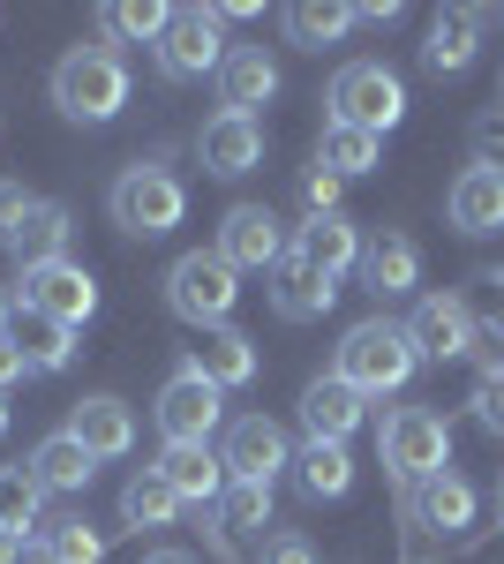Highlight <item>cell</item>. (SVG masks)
Wrapping results in <instances>:
<instances>
[{
    "mask_svg": "<svg viewBox=\"0 0 504 564\" xmlns=\"http://www.w3.org/2000/svg\"><path fill=\"white\" fill-rule=\"evenodd\" d=\"M415 369H421V354L415 339H407V324L399 316H362L346 339L332 347V377L339 384H354L362 399H392V391H407L415 384Z\"/></svg>",
    "mask_w": 504,
    "mask_h": 564,
    "instance_id": "6da1fadb",
    "label": "cell"
},
{
    "mask_svg": "<svg viewBox=\"0 0 504 564\" xmlns=\"http://www.w3.org/2000/svg\"><path fill=\"white\" fill-rule=\"evenodd\" d=\"M128 90V61L114 45H68L61 61H53V106H61V121H84V129H106V121H121Z\"/></svg>",
    "mask_w": 504,
    "mask_h": 564,
    "instance_id": "7a4b0ae2",
    "label": "cell"
},
{
    "mask_svg": "<svg viewBox=\"0 0 504 564\" xmlns=\"http://www.w3.org/2000/svg\"><path fill=\"white\" fill-rule=\"evenodd\" d=\"M106 212H114V226H121L128 241H167L173 226L189 218V181L173 174L167 159H136V166L114 174Z\"/></svg>",
    "mask_w": 504,
    "mask_h": 564,
    "instance_id": "3957f363",
    "label": "cell"
},
{
    "mask_svg": "<svg viewBox=\"0 0 504 564\" xmlns=\"http://www.w3.org/2000/svg\"><path fill=\"white\" fill-rule=\"evenodd\" d=\"M377 452H384V475L399 481V497H415L421 481L452 475V422L437 406H392L377 430Z\"/></svg>",
    "mask_w": 504,
    "mask_h": 564,
    "instance_id": "277c9868",
    "label": "cell"
},
{
    "mask_svg": "<svg viewBox=\"0 0 504 564\" xmlns=\"http://www.w3.org/2000/svg\"><path fill=\"white\" fill-rule=\"evenodd\" d=\"M234 302H242V271L218 257V249H189V257L167 263V308L196 332H218L234 324Z\"/></svg>",
    "mask_w": 504,
    "mask_h": 564,
    "instance_id": "5b68a950",
    "label": "cell"
},
{
    "mask_svg": "<svg viewBox=\"0 0 504 564\" xmlns=\"http://www.w3.org/2000/svg\"><path fill=\"white\" fill-rule=\"evenodd\" d=\"M324 106H332L339 129H362V135H392L407 121V84L384 68V61H346L324 90Z\"/></svg>",
    "mask_w": 504,
    "mask_h": 564,
    "instance_id": "8992f818",
    "label": "cell"
},
{
    "mask_svg": "<svg viewBox=\"0 0 504 564\" xmlns=\"http://www.w3.org/2000/svg\"><path fill=\"white\" fill-rule=\"evenodd\" d=\"M151 414H159V436L167 444H211V436L226 430V391L211 384L196 361H181L167 384H159V406Z\"/></svg>",
    "mask_w": 504,
    "mask_h": 564,
    "instance_id": "52a82bcc",
    "label": "cell"
},
{
    "mask_svg": "<svg viewBox=\"0 0 504 564\" xmlns=\"http://www.w3.org/2000/svg\"><path fill=\"white\" fill-rule=\"evenodd\" d=\"M226 53H234V45L218 39V15H211V8H173L167 39L151 45V61H159L167 84H204V76L226 68Z\"/></svg>",
    "mask_w": 504,
    "mask_h": 564,
    "instance_id": "ba28073f",
    "label": "cell"
},
{
    "mask_svg": "<svg viewBox=\"0 0 504 564\" xmlns=\"http://www.w3.org/2000/svg\"><path fill=\"white\" fill-rule=\"evenodd\" d=\"M15 302L39 308V316H53V324H68V332H84L90 316H98V279H90L76 257H61V263H39V271H23Z\"/></svg>",
    "mask_w": 504,
    "mask_h": 564,
    "instance_id": "9c48e42d",
    "label": "cell"
},
{
    "mask_svg": "<svg viewBox=\"0 0 504 564\" xmlns=\"http://www.w3.org/2000/svg\"><path fill=\"white\" fill-rule=\"evenodd\" d=\"M218 459H226V481H279L294 467V444L271 414H234L218 436Z\"/></svg>",
    "mask_w": 504,
    "mask_h": 564,
    "instance_id": "30bf717a",
    "label": "cell"
},
{
    "mask_svg": "<svg viewBox=\"0 0 504 564\" xmlns=\"http://www.w3.org/2000/svg\"><path fill=\"white\" fill-rule=\"evenodd\" d=\"M211 249L234 263V271H279L287 249H294V234L279 226V212H264V204H234V212L218 218V241Z\"/></svg>",
    "mask_w": 504,
    "mask_h": 564,
    "instance_id": "8fae6325",
    "label": "cell"
},
{
    "mask_svg": "<svg viewBox=\"0 0 504 564\" xmlns=\"http://www.w3.org/2000/svg\"><path fill=\"white\" fill-rule=\"evenodd\" d=\"M354 279H362V294H377L384 302H407L421 286V241L415 234H399V226H377V234H362V263H354Z\"/></svg>",
    "mask_w": 504,
    "mask_h": 564,
    "instance_id": "7c38bea8",
    "label": "cell"
},
{
    "mask_svg": "<svg viewBox=\"0 0 504 564\" xmlns=\"http://www.w3.org/2000/svg\"><path fill=\"white\" fill-rule=\"evenodd\" d=\"M407 339H415L421 361H467V354L482 347L467 294H421L415 316H407Z\"/></svg>",
    "mask_w": 504,
    "mask_h": 564,
    "instance_id": "4fadbf2b",
    "label": "cell"
},
{
    "mask_svg": "<svg viewBox=\"0 0 504 564\" xmlns=\"http://www.w3.org/2000/svg\"><path fill=\"white\" fill-rule=\"evenodd\" d=\"M196 159H204L211 181H242L264 166V121H249V113H211L204 129H196Z\"/></svg>",
    "mask_w": 504,
    "mask_h": 564,
    "instance_id": "5bb4252c",
    "label": "cell"
},
{
    "mask_svg": "<svg viewBox=\"0 0 504 564\" xmlns=\"http://www.w3.org/2000/svg\"><path fill=\"white\" fill-rule=\"evenodd\" d=\"M444 218H452V234H467V241L504 234V166H460L452 188H444Z\"/></svg>",
    "mask_w": 504,
    "mask_h": 564,
    "instance_id": "9a60e30c",
    "label": "cell"
},
{
    "mask_svg": "<svg viewBox=\"0 0 504 564\" xmlns=\"http://www.w3.org/2000/svg\"><path fill=\"white\" fill-rule=\"evenodd\" d=\"M68 436L84 444L90 459H128L136 452V406L114 399V391H90V399L68 406Z\"/></svg>",
    "mask_w": 504,
    "mask_h": 564,
    "instance_id": "2e32d148",
    "label": "cell"
},
{
    "mask_svg": "<svg viewBox=\"0 0 504 564\" xmlns=\"http://www.w3.org/2000/svg\"><path fill=\"white\" fill-rule=\"evenodd\" d=\"M362 422H369V399H362L354 384L317 377V384L301 391V430H309V444H346Z\"/></svg>",
    "mask_w": 504,
    "mask_h": 564,
    "instance_id": "e0dca14e",
    "label": "cell"
},
{
    "mask_svg": "<svg viewBox=\"0 0 504 564\" xmlns=\"http://www.w3.org/2000/svg\"><path fill=\"white\" fill-rule=\"evenodd\" d=\"M332 302H339V279L287 249V263L271 271V308H279L287 324H317V316H332Z\"/></svg>",
    "mask_w": 504,
    "mask_h": 564,
    "instance_id": "ac0fdd59",
    "label": "cell"
},
{
    "mask_svg": "<svg viewBox=\"0 0 504 564\" xmlns=\"http://www.w3.org/2000/svg\"><path fill=\"white\" fill-rule=\"evenodd\" d=\"M399 512H407V527H421V534H467V527H474V481L437 475V481H421L415 497H399Z\"/></svg>",
    "mask_w": 504,
    "mask_h": 564,
    "instance_id": "d6986e66",
    "label": "cell"
},
{
    "mask_svg": "<svg viewBox=\"0 0 504 564\" xmlns=\"http://www.w3.org/2000/svg\"><path fill=\"white\" fill-rule=\"evenodd\" d=\"M474 53H482V8H444L429 23V39H421V68L444 84V76H467L474 68Z\"/></svg>",
    "mask_w": 504,
    "mask_h": 564,
    "instance_id": "ffe728a7",
    "label": "cell"
},
{
    "mask_svg": "<svg viewBox=\"0 0 504 564\" xmlns=\"http://www.w3.org/2000/svg\"><path fill=\"white\" fill-rule=\"evenodd\" d=\"M189 361L204 369L218 391H249L256 377H264V354H256L249 332H234V324H218V332H204L196 347H189Z\"/></svg>",
    "mask_w": 504,
    "mask_h": 564,
    "instance_id": "44dd1931",
    "label": "cell"
},
{
    "mask_svg": "<svg viewBox=\"0 0 504 564\" xmlns=\"http://www.w3.org/2000/svg\"><path fill=\"white\" fill-rule=\"evenodd\" d=\"M271 98H279V61L264 45H234L226 68H218V106L256 121V106H271Z\"/></svg>",
    "mask_w": 504,
    "mask_h": 564,
    "instance_id": "7402d4cb",
    "label": "cell"
},
{
    "mask_svg": "<svg viewBox=\"0 0 504 564\" xmlns=\"http://www.w3.org/2000/svg\"><path fill=\"white\" fill-rule=\"evenodd\" d=\"M23 467H31V481H39L45 497H84V489H90V475H98V459H90V452H84V444H76L68 430L39 436Z\"/></svg>",
    "mask_w": 504,
    "mask_h": 564,
    "instance_id": "603a6c76",
    "label": "cell"
},
{
    "mask_svg": "<svg viewBox=\"0 0 504 564\" xmlns=\"http://www.w3.org/2000/svg\"><path fill=\"white\" fill-rule=\"evenodd\" d=\"M159 475H167L173 497L196 505V512H211V505L226 497V459H218L211 444H167V452H159Z\"/></svg>",
    "mask_w": 504,
    "mask_h": 564,
    "instance_id": "cb8c5ba5",
    "label": "cell"
},
{
    "mask_svg": "<svg viewBox=\"0 0 504 564\" xmlns=\"http://www.w3.org/2000/svg\"><path fill=\"white\" fill-rule=\"evenodd\" d=\"M8 347L23 354V369H31V377H61V369L76 361V332H68V324H53V316H39V308H23V302H15Z\"/></svg>",
    "mask_w": 504,
    "mask_h": 564,
    "instance_id": "d4e9b609",
    "label": "cell"
},
{
    "mask_svg": "<svg viewBox=\"0 0 504 564\" xmlns=\"http://www.w3.org/2000/svg\"><path fill=\"white\" fill-rule=\"evenodd\" d=\"M294 257H309L317 271H332V279H346V271L362 263V226H354L346 212L301 218V226H294Z\"/></svg>",
    "mask_w": 504,
    "mask_h": 564,
    "instance_id": "484cf974",
    "label": "cell"
},
{
    "mask_svg": "<svg viewBox=\"0 0 504 564\" xmlns=\"http://www.w3.org/2000/svg\"><path fill=\"white\" fill-rule=\"evenodd\" d=\"M68 234H76V218H68V204H53V196H39V204H31V218L15 226L8 257L23 263V271H39V263H61V257H68Z\"/></svg>",
    "mask_w": 504,
    "mask_h": 564,
    "instance_id": "4316f807",
    "label": "cell"
},
{
    "mask_svg": "<svg viewBox=\"0 0 504 564\" xmlns=\"http://www.w3.org/2000/svg\"><path fill=\"white\" fill-rule=\"evenodd\" d=\"M294 481L309 505H339L346 489H354V459H346V444H301L294 452Z\"/></svg>",
    "mask_w": 504,
    "mask_h": 564,
    "instance_id": "83f0119b",
    "label": "cell"
},
{
    "mask_svg": "<svg viewBox=\"0 0 504 564\" xmlns=\"http://www.w3.org/2000/svg\"><path fill=\"white\" fill-rule=\"evenodd\" d=\"M181 512H189V505L173 497V481L159 475V467H136V475L121 481V520L136 527V534H143V527H173Z\"/></svg>",
    "mask_w": 504,
    "mask_h": 564,
    "instance_id": "f1b7e54d",
    "label": "cell"
},
{
    "mask_svg": "<svg viewBox=\"0 0 504 564\" xmlns=\"http://www.w3.org/2000/svg\"><path fill=\"white\" fill-rule=\"evenodd\" d=\"M317 166H332L339 181L377 174V166H384V135H362V129H339V121H324V135H317Z\"/></svg>",
    "mask_w": 504,
    "mask_h": 564,
    "instance_id": "f546056e",
    "label": "cell"
},
{
    "mask_svg": "<svg viewBox=\"0 0 504 564\" xmlns=\"http://www.w3.org/2000/svg\"><path fill=\"white\" fill-rule=\"evenodd\" d=\"M467 308H474V332H482L474 361L490 369V361H504V263L474 271V294H467Z\"/></svg>",
    "mask_w": 504,
    "mask_h": 564,
    "instance_id": "4dcf8cb0",
    "label": "cell"
},
{
    "mask_svg": "<svg viewBox=\"0 0 504 564\" xmlns=\"http://www.w3.org/2000/svg\"><path fill=\"white\" fill-rule=\"evenodd\" d=\"M354 31V8H339V0H294L287 8V39L301 45V53H324V45H339Z\"/></svg>",
    "mask_w": 504,
    "mask_h": 564,
    "instance_id": "1f68e13d",
    "label": "cell"
},
{
    "mask_svg": "<svg viewBox=\"0 0 504 564\" xmlns=\"http://www.w3.org/2000/svg\"><path fill=\"white\" fill-rule=\"evenodd\" d=\"M167 23H173V8H159V0H106L98 8V31L121 45H159Z\"/></svg>",
    "mask_w": 504,
    "mask_h": 564,
    "instance_id": "d6a6232c",
    "label": "cell"
},
{
    "mask_svg": "<svg viewBox=\"0 0 504 564\" xmlns=\"http://www.w3.org/2000/svg\"><path fill=\"white\" fill-rule=\"evenodd\" d=\"M45 512V489L31 481V467H0V534L31 542V527Z\"/></svg>",
    "mask_w": 504,
    "mask_h": 564,
    "instance_id": "836d02e7",
    "label": "cell"
},
{
    "mask_svg": "<svg viewBox=\"0 0 504 564\" xmlns=\"http://www.w3.org/2000/svg\"><path fill=\"white\" fill-rule=\"evenodd\" d=\"M218 527H226V534H264V527H271V481H226Z\"/></svg>",
    "mask_w": 504,
    "mask_h": 564,
    "instance_id": "e575fe53",
    "label": "cell"
},
{
    "mask_svg": "<svg viewBox=\"0 0 504 564\" xmlns=\"http://www.w3.org/2000/svg\"><path fill=\"white\" fill-rule=\"evenodd\" d=\"M39 542H45V550H53L61 564H106V542H98V534H90L76 512H68V520H45Z\"/></svg>",
    "mask_w": 504,
    "mask_h": 564,
    "instance_id": "d590c367",
    "label": "cell"
},
{
    "mask_svg": "<svg viewBox=\"0 0 504 564\" xmlns=\"http://www.w3.org/2000/svg\"><path fill=\"white\" fill-rule=\"evenodd\" d=\"M301 212H309V218L346 212V181H339L332 166H301Z\"/></svg>",
    "mask_w": 504,
    "mask_h": 564,
    "instance_id": "8d00e7d4",
    "label": "cell"
},
{
    "mask_svg": "<svg viewBox=\"0 0 504 564\" xmlns=\"http://www.w3.org/2000/svg\"><path fill=\"white\" fill-rule=\"evenodd\" d=\"M467 406H474V422L490 436H504V361H490V369L474 377V399H467Z\"/></svg>",
    "mask_w": 504,
    "mask_h": 564,
    "instance_id": "74e56055",
    "label": "cell"
},
{
    "mask_svg": "<svg viewBox=\"0 0 504 564\" xmlns=\"http://www.w3.org/2000/svg\"><path fill=\"white\" fill-rule=\"evenodd\" d=\"M31 204H39V196H31V188H23V181H0V249H8V241H15V226H23V218H31Z\"/></svg>",
    "mask_w": 504,
    "mask_h": 564,
    "instance_id": "f35d334b",
    "label": "cell"
},
{
    "mask_svg": "<svg viewBox=\"0 0 504 564\" xmlns=\"http://www.w3.org/2000/svg\"><path fill=\"white\" fill-rule=\"evenodd\" d=\"M467 143H474V166H504V113H482Z\"/></svg>",
    "mask_w": 504,
    "mask_h": 564,
    "instance_id": "ab89813d",
    "label": "cell"
},
{
    "mask_svg": "<svg viewBox=\"0 0 504 564\" xmlns=\"http://www.w3.org/2000/svg\"><path fill=\"white\" fill-rule=\"evenodd\" d=\"M264 564H317V550H309V534H264Z\"/></svg>",
    "mask_w": 504,
    "mask_h": 564,
    "instance_id": "60d3db41",
    "label": "cell"
},
{
    "mask_svg": "<svg viewBox=\"0 0 504 564\" xmlns=\"http://www.w3.org/2000/svg\"><path fill=\"white\" fill-rule=\"evenodd\" d=\"M354 23H384V31H392V23H399V0H362Z\"/></svg>",
    "mask_w": 504,
    "mask_h": 564,
    "instance_id": "b9f144b4",
    "label": "cell"
},
{
    "mask_svg": "<svg viewBox=\"0 0 504 564\" xmlns=\"http://www.w3.org/2000/svg\"><path fill=\"white\" fill-rule=\"evenodd\" d=\"M23 377H31V369H23V354H15V347H0V399L23 384Z\"/></svg>",
    "mask_w": 504,
    "mask_h": 564,
    "instance_id": "7bdbcfd3",
    "label": "cell"
},
{
    "mask_svg": "<svg viewBox=\"0 0 504 564\" xmlns=\"http://www.w3.org/2000/svg\"><path fill=\"white\" fill-rule=\"evenodd\" d=\"M15 564H61V557H53L45 542H23V557H15Z\"/></svg>",
    "mask_w": 504,
    "mask_h": 564,
    "instance_id": "ee69618b",
    "label": "cell"
},
{
    "mask_svg": "<svg viewBox=\"0 0 504 564\" xmlns=\"http://www.w3.org/2000/svg\"><path fill=\"white\" fill-rule=\"evenodd\" d=\"M143 564H196L189 550H143Z\"/></svg>",
    "mask_w": 504,
    "mask_h": 564,
    "instance_id": "f6af8a7d",
    "label": "cell"
},
{
    "mask_svg": "<svg viewBox=\"0 0 504 564\" xmlns=\"http://www.w3.org/2000/svg\"><path fill=\"white\" fill-rule=\"evenodd\" d=\"M8 324H15V294H0V347H8Z\"/></svg>",
    "mask_w": 504,
    "mask_h": 564,
    "instance_id": "bcb514c9",
    "label": "cell"
},
{
    "mask_svg": "<svg viewBox=\"0 0 504 564\" xmlns=\"http://www.w3.org/2000/svg\"><path fill=\"white\" fill-rule=\"evenodd\" d=\"M23 557V542H15V534H0V564H15Z\"/></svg>",
    "mask_w": 504,
    "mask_h": 564,
    "instance_id": "7dc6e473",
    "label": "cell"
},
{
    "mask_svg": "<svg viewBox=\"0 0 504 564\" xmlns=\"http://www.w3.org/2000/svg\"><path fill=\"white\" fill-rule=\"evenodd\" d=\"M497 527H504V481H497Z\"/></svg>",
    "mask_w": 504,
    "mask_h": 564,
    "instance_id": "c3c4849f",
    "label": "cell"
},
{
    "mask_svg": "<svg viewBox=\"0 0 504 564\" xmlns=\"http://www.w3.org/2000/svg\"><path fill=\"white\" fill-rule=\"evenodd\" d=\"M0 436H8V399H0Z\"/></svg>",
    "mask_w": 504,
    "mask_h": 564,
    "instance_id": "681fc988",
    "label": "cell"
},
{
    "mask_svg": "<svg viewBox=\"0 0 504 564\" xmlns=\"http://www.w3.org/2000/svg\"><path fill=\"white\" fill-rule=\"evenodd\" d=\"M407 564H437V557H407Z\"/></svg>",
    "mask_w": 504,
    "mask_h": 564,
    "instance_id": "f907efd6",
    "label": "cell"
}]
</instances>
